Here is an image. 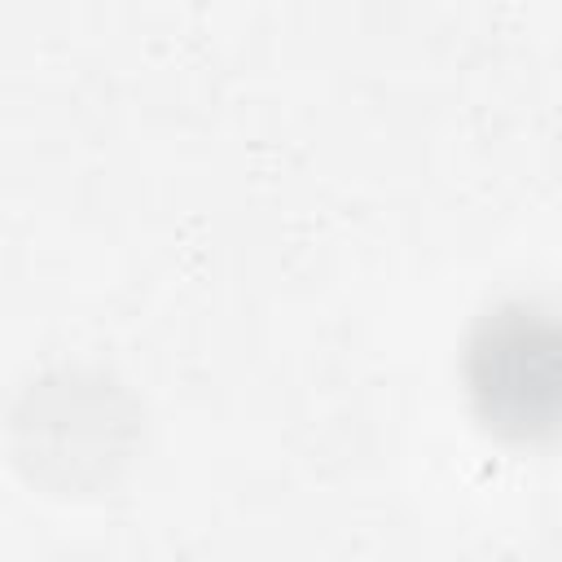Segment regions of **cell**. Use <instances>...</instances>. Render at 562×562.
<instances>
[{
  "mask_svg": "<svg viewBox=\"0 0 562 562\" xmlns=\"http://www.w3.org/2000/svg\"><path fill=\"white\" fill-rule=\"evenodd\" d=\"M474 391L487 400V413L536 426L562 417V325L536 312H518L487 325V338L474 347Z\"/></svg>",
  "mask_w": 562,
  "mask_h": 562,
  "instance_id": "obj_1",
  "label": "cell"
}]
</instances>
